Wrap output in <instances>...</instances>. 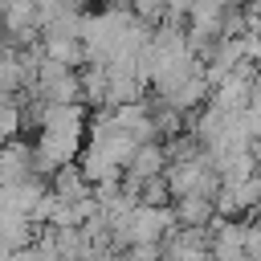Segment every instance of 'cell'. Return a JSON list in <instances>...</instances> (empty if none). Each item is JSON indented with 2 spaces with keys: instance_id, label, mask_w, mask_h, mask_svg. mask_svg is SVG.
I'll return each mask as SVG.
<instances>
[{
  "instance_id": "obj_1",
  "label": "cell",
  "mask_w": 261,
  "mask_h": 261,
  "mask_svg": "<svg viewBox=\"0 0 261 261\" xmlns=\"http://www.w3.org/2000/svg\"><path fill=\"white\" fill-rule=\"evenodd\" d=\"M37 98L53 102V106H65V102H82V69L73 65H61V61H41V77L33 86Z\"/></svg>"
},
{
  "instance_id": "obj_2",
  "label": "cell",
  "mask_w": 261,
  "mask_h": 261,
  "mask_svg": "<svg viewBox=\"0 0 261 261\" xmlns=\"http://www.w3.org/2000/svg\"><path fill=\"white\" fill-rule=\"evenodd\" d=\"M49 188H53L49 175H29L20 184H0V212H29L33 216V208L41 204V196Z\"/></svg>"
},
{
  "instance_id": "obj_3",
  "label": "cell",
  "mask_w": 261,
  "mask_h": 261,
  "mask_svg": "<svg viewBox=\"0 0 261 261\" xmlns=\"http://www.w3.org/2000/svg\"><path fill=\"white\" fill-rule=\"evenodd\" d=\"M29 175H41L37 171V147L24 139H8L4 155H0V184H20Z\"/></svg>"
},
{
  "instance_id": "obj_4",
  "label": "cell",
  "mask_w": 261,
  "mask_h": 261,
  "mask_svg": "<svg viewBox=\"0 0 261 261\" xmlns=\"http://www.w3.org/2000/svg\"><path fill=\"white\" fill-rule=\"evenodd\" d=\"M45 224H37L29 212H0V241H4V253H16V249H29L37 245Z\"/></svg>"
},
{
  "instance_id": "obj_5",
  "label": "cell",
  "mask_w": 261,
  "mask_h": 261,
  "mask_svg": "<svg viewBox=\"0 0 261 261\" xmlns=\"http://www.w3.org/2000/svg\"><path fill=\"white\" fill-rule=\"evenodd\" d=\"M171 208H175L179 228H208V224L220 216L212 196H175V200H171Z\"/></svg>"
},
{
  "instance_id": "obj_6",
  "label": "cell",
  "mask_w": 261,
  "mask_h": 261,
  "mask_svg": "<svg viewBox=\"0 0 261 261\" xmlns=\"http://www.w3.org/2000/svg\"><path fill=\"white\" fill-rule=\"evenodd\" d=\"M167 147H163V139H155V143H139V151H135V159H130V167H126V175H135V179H155V175H163L167 171Z\"/></svg>"
},
{
  "instance_id": "obj_7",
  "label": "cell",
  "mask_w": 261,
  "mask_h": 261,
  "mask_svg": "<svg viewBox=\"0 0 261 261\" xmlns=\"http://www.w3.org/2000/svg\"><path fill=\"white\" fill-rule=\"evenodd\" d=\"M41 49L49 61H61V65H90V53H86V41L82 37H41Z\"/></svg>"
},
{
  "instance_id": "obj_8",
  "label": "cell",
  "mask_w": 261,
  "mask_h": 261,
  "mask_svg": "<svg viewBox=\"0 0 261 261\" xmlns=\"http://www.w3.org/2000/svg\"><path fill=\"white\" fill-rule=\"evenodd\" d=\"M53 192L61 196V200H86V196H94V184L86 179V171H82V163H65L61 171H53Z\"/></svg>"
},
{
  "instance_id": "obj_9",
  "label": "cell",
  "mask_w": 261,
  "mask_h": 261,
  "mask_svg": "<svg viewBox=\"0 0 261 261\" xmlns=\"http://www.w3.org/2000/svg\"><path fill=\"white\" fill-rule=\"evenodd\" d=\"M0 86H4V94H24V61H20V49H16V45H4Z\"/></svg>"
},
{
  "instance_id": "obj_10",
  "label": "cell",
  "mask_w": 261,
  "mask_h": 261,
  "mask_svg": "<svg viewBox=\"0 0 261 261\" xmlns=\"http://www.w3.org/2000/svg\"><path fill=\"white\" fill-rule=\"evenodd\" d=\"M20 126H24L20 94H4V98H0V135H4V143H8V139H20Z\"/></svg>"
},
{
  "instance_id": "obj_11",
  "label": "cell",
  "mask_w": 261,
  "mask_h": 261,
  "mask_svg": "<svg viewBox=\"0 0 261 261\" xmlns=\"http://www.w3.org/2000/svg\"><path fill=\"white\" fill-rule=\"evenodd\" d=\"M175 196H171V184H167V175H155V179H147L143 184V204H155V208H167Z\"/></svg>"
},
{
  "instance_id": "obj_12",
  "label": "cell",
  "mask_w": 261,
  "mask_h": 261,
  "mask_svg": "<svg viewBox=\"0 0 261 261\" xmlns=\"http://www.w3.org/2000/svg\"><path fill=\"white\" fill-rule=\"evenodd\" d=\"M126 261H163V245L159 241H139L126 249Z\"/></svg>"
},
{
  "instance_id": "obj_13",
  "label": "cell",
  "mask_w": 261,
  "mask_h": 261,
  "mask_svg": "<svg viewBox=\"0 0 261 261\" xmlns=\"http://www.w3.org/2000/svg\"><path fill=\"white\" fill-rule=\"evenodd\" d=\"M130 8H135L143 20H151V24H159V20L167 16V0H130Z\"/></svg>"
},
{
  "instance_id": "obj_14",
  "label": "cell",
  "mask_w": 261,
  "mask_h": 261,
  "mask_svg": "<svg viewBox=\"0 0 261 261\" xmlns=\"http://www.w3.org/2000/svg\"><path fill=\"white\" fill-rule=\"evenodd\" d=\"M249 110H257V114H261V77L253 82V94H249Z\"/></svg>"
},
{
  "instance_id": "obj_15",
  "label": "cell",
  "mask_w": 261,
  "mask_h": 261,
  "mask_svg": "<svg viewBox=\"0 0 261 261\" xmlns=\"http://www.w3.org/2000/svg\"><path fill=\"white\" fill-rule=\"evenodd\" d=\"M61 4H65V8H82V12H86V0H61Z\"/></svg>"
},
{
  "instance_id": "obj_16",
  "label": "cell",
  "mask_w": 261,
  "mask_h": 261,
  "mask_svg": "<svg viewBox=\"0 0 261 261\" xmlns=\"http://www.w3.org/2000/svg\"><path fill=\"white\" fill-rule=\"evenodd\" d=\"M253 155H257V171H261V143H253Z\"/></svg>"
}]
</instances>
